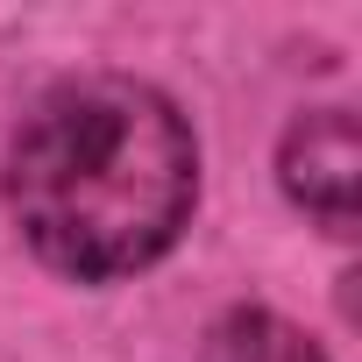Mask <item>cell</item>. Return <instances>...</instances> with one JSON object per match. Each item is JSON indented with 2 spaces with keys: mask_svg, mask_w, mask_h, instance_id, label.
Here are the masks:
<instances>
[{
  "mask_svg": "<svg viewBox=\"0 0 362 362\" xmlns=\"http://www.w3.org/2000/svg\"><path fill=\"white\" fill-rule=\"evenodd\" d=\"M0 199L22 249L64 284H128L199 214V135L163 86L78 71L29 100L8 135Z\"/></svg>",
  "mask_w": 362,
  "mask_h": 362,
  "instance_id": "obj_1",
  "label": "cell"
},
{
  "mask_svg": "<svg viewBox=\"0 0 362 362\" xmlns=\"http://www.w3.org/2000/svg\"><path fill=\"white\" fill-rule=\"evenodd\" d=\"M277 192L320 235L348 242L362 214V128L348 107H305L277 135Z\"/></svg>",
  "mask_w": 362,
  "mask_h": 362,
  "instance_id": "obj_2",
  "label": "cell"
},
{
  "mask_svg": "<svg viewBox=\"0 0 362 362\" xmlns=\"http://www.w3.org/2000/svg\"><path fill=\"white\" fill-rule=\"evenodd\" d=\"M199 362H327V348L277 305H228L206 327Z\"/></svg>",
  "mask_w": 362,
  "mask_h": 362,
  "instance_id": "obj_3",
  "label": "cell"
}]
</instances>
